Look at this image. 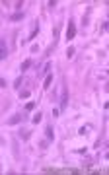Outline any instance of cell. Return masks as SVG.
Segmentation results:
<instances>
[{
    "label": "cell",
    "instance_id": "cell-1",
    "mask_svg": "<svg viewBox=\"0 0 109 175\" xmlns=\"http://www.w3.org/2000/svg\"><path fill=\"white\" fill-rule=\"evenodd\" d=\"M68 97H70V95H68V88H66V86H62V91H61V101H58V105H61V109H62V111H64L66 107H68Z\"/></svg>",
    "mask_w": 109,
    "mask_h": 175
},
{
    "label": "cell",
    "instance_id": "cell-16",
    "mask_svg": "<svg viewBox=\"0 0 109 175\" xmlns=\"http://www.w3.org/2000/svg\"><path fill=\"white\" fill-rule=\"evenodd\" d=\"M74 53H76V49H74V47H68V51H66V57L72 58V57H74Z\"/></svg>",
    "mask_w": 109,
    "mask_h": 175
},
{
    "label": "cell",
    "instance_id": "cell-8",
    "mask_svg": "<svg viewBox=\"0 0 109 175\" xmlns=\"http://www.w3.org/2000/svg\"><path fill=\"white\" fill-rule=\"evenodd\" d=\"M18 134H20V138H22V140H29V138H31V132H29L27 128H20Z\"/></svg>",
    "mask_w": 109,
    "mask_h": 175
},
{
    "label": "cell",
    "instance_id": "cell-9",
    "mask_svg": "<svg viewBox=\"0 0 109 175\" xmlns=\"http://www.w3.org/2000/svg\"><path fill=\"white\" fill-rule=\"evenodd\" d=\"M51 66H53V64H51V62L47 60V62H45V64H43V68H41L39 76H45V74H49V70H51Z\"/></svg>",
    "mask_w": 109,
    "mask_h": 175
},
{
    "label": "cell",
    "instance_id": "cell-3",
    "mask_svg": "<svg viewBox=\"0 0 109 175\" xmlns=\"http://www.w3.org/2000/svg\"><path fill=\"white\" fill-rule=\"evenodd\" d=\"M8 53H10V49H8L6 41L0 39V60H6V58H8Z\"/></svg>",
    "mask_w": 109,
    "mask_h": 175
},
{
    "label": "cell",
    "instance_id": "cell-14",
    "mask_svg": "<svg viewBox=\"0 0 109 175\" xmlns=\"http://www.w3.org/2000/svg\"><path fill=\"white\" fill-rule=\"evenodd\" d=\"M35 107H37V103H35V101H27V103H26V111H33Z\"/></svg>",
    "mask_w": 109,
    "mask_h": 175
},
{
    "label": "cell",
    "instance_id": "cell-20",
    "mask_svg": "<svg viewBox=\"0 0 109 175\" xmlns=\"http://www.w3.org/2000/svg\"><path fill=\"white\" fill-rule=\"evenodd\" d=\"M0 144H6V140H4V138H2V136H0Z\"/></svg>",
    "mask_w": 109,
    "mask_h": 175
},
{
    "label": "cell",
    "instance_id": "cell-17",
    "mask_svg": "<svg viewBox=\"0 0 109 175\" xmlns=\"http://www.w3.org/2000/svg\"><path fill=\"white\" fill-rule=\"evenodd\" d=\"M6 86H8V82L4 80V78H0V90H4V88H6Z\"/></svg>",
    "mask_w": 109,
    "mask_h": 175
},
{
    "label": "cell",
    "instance_id": "cell-6",
    "mask_svg": "<svg viewBox=\"0 0 109 175\" xmlns=\"http://www.w3.org/2000/svg\"><path fill=\"white\" fill-rule=\"evenodd\" d=\"M23 18H26V12H14V14L10 16V22L16 23V22H22Z\"/></svg>",
    "mask_w": 109,
    "mask_h": 175
},
{
    "label": "cell",
    "instance_id": "cell-15",
    "mask_svg": "<svg viewBox=\"0 0 109 175\" xmlns=\"http://www.w3.org/2000/svg\"><path fill=\"white\" fill-rule=\"evenodd\" d=\"M37 33H39V26H35V27H33V31L29 33V41H31V39H35V35H37Z\"/></svg>",
    "mask_w": 109,
    "mask_h": 175
},
{
    "label": "cell",
    "instance_id": "cell-10",
    "mask_svg": "<svg viewBox=\"0 0 109 175\" xmlns=\"http://www.w3.org/2000/svg\"><path fill=\"white\" fill-rule=\"evenodd\" d=\"M53 84V74H47V76H45V80H43V88L45 90H49V86Z\"/></svg>",
    "mask_w": 109,
    "mask_h": 175
},
{
    "label": "cell",
    "instance_id": "cell-19",
    "mask_svg": "<svg viewBox=\"0 0 109 175\" xmlns=\"http://www.w3.org/2000/svg\"><path fill=\"white\" fill-rule=\"evenodd\" d=\"M47 6H49V8H57V2H54V0H51V2H49Z\"/></svg>",
    "mask_w": 109,
    "mask_h": 175
},
{
    "label": "cell",
    "instance_id": "cell-5",
    "mask_svg": "<svg viewBox=\"0 0 109 175\" xmlns=\"http://www.w3.org/2000/svg\"><path fill=\"white\" fill-rule=\"evenodd\" d=\"M45 138H47L49 142H53V140H54V130H53L51 124H47V127H45Z\"/></svg>",
    "mask_w": 109,
    "mask_h": 175
},
{
    "label": "cell",
    "instance_id": "cell-13",
    "mask_svg": "<svg viewBox=\"0 0 109 175\" xmlns=\"http://www.w3.org/2000/svg\"><path fill=\"white\" fill-rule=\"evenodd\" d=\"M20 97H22V99L31 97V90H22V91H20Z\"/></svg>",
    "mask_w": 109,
    "mask_h": 175
},
{
    "label": "cell",
    "instance_id": "cell-4",
    "mask_svg": "<svg viewBox=\"0 0 109 175\" xmlns=\"http://www.w3.org/2000/svg\"><path fill=\"white\" fill-rule=\"evenodd\" d=\"M22 121H23V117H22V115H20V113H14V115L10 117V119L6 121V124H10V127H14V124H20V123H22Z\"/></svg>",
    "mask_w": 109,
    "mask_h": 175
},
{
    "label": "cell",
    "instance_id": "cell-12",
    "mask_svg": "<svg viewBox=\"0 0 109 175\" xmlns=\"http://www.w3.org/2000/svg\"><path fill=\"white\" fill-rule=\"evenodd\" d=\"M23 80H26V78H23V74H22V76H18V78L14 80V88H16V90H18V88L23 84Z\"/></svg>",
    "mask_w": 109,
    "mask_h": 175
},
{
    "label": "cell",
    "instance_id": "cell-7",
    "mask_svg": "<svg viewBox=\"0 0 109 175\" xmlns=\"http://www.w3.org/2000/svg\"><path fill=\"white\" fill-rule=\"evenodd\" d=\"M31 66H33V58H26V60L22 62V66H20V70H22V72H27Z\"/></svg>",
    "mask_w": 109,
    "mask_h": 175
},
{
    "label": "cell",
    "instance_id": "cell-2",
    "mask_svg": "<svg viewBox=\"0 0 109 175\" xmlns=\"http://www.w3.org/2000/svg\"><path fill=\"white\" fill-rule=\"evenodd\" d=\"M76 37V22L72 18L68 20V29H66V41H72Z\"/></svg>",
    "mask_w": 109,
    "mask_h": 175
},
{
    "label": "cell",
    "instance_id": "cell-11",
    "mask_svg": "<svg viewBox=\"0 0 109 175\" xmlns=\"http://www.w3.org/2000/svg\"><path fill=\"white\" fill-rule=\"evenodd\" d=\"M41 121H43V113H39V111H37V113H35V115H33V119H31V123H33V124H39V123H41Z\"/></svg>",
    "mask_w": 109,
    "mask_h": 175
},
{
    "label": "cell",
    "instance_id": "cell-18",
    "mask_svg": "<svg viewBox=\"0 0 109 175\" xmlns=\"http://www.w3.org/2000/svg\"><path fill=\"white\" fill-rule=\"evenodd\" d=\"M86 152H88V148H78V150H76V154H80V156H84Z\"/></svg>",
    "mask_w": 109,
    "mask_h": 175
}]
</instances>
